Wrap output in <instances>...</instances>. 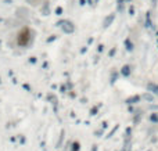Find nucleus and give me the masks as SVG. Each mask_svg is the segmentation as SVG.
<instances>
[{
	"instance_id": "2",
	"label": "nucleus",
	"mask_w": 158,
	"mask_h": 151,
	"mask_svg": "<svg viewBox=\"0 0 158 151\" xmlns=\"http://www.w3.org/2000/svg\"><path fill=\"white\" fill-rule=\"evenodd\" d=\"M148 90H151L153 93H155V94H158V86L153 85V83H150V85H148Z\"/></svg>"
},
{
	"instance_id": "4",
	"label": "nucleus",
	"mask_w": 158,
	"mask_h": 151,
	"mask_svg": "<svg viewBox=\"0 0 158 151\" xmlns=\"http://www.w3.org/2000/svg\"><path fill=\"white\" fill-rule=\"evenodd\" d=\"M112 18H114V15H111V17H110V18H108V20H105V22H104V26H108V24L112 21Z\"/></svg>"
},
{
	"instance_id": "1",
	"label": "nucleus",
	"mask_w": 158,
	"mask_h": 151,
	"mask_svg": "<svg viewBox=\"0 0 158 151\" xmlns=\"http://www.w3.org/2000/svg\"><path fill=\"white\" fill-rule=\"evenodd\" d=\"M60 25H63L64 31H67V32H72L74 31V26L71 22H68V21H64V22H60Z\"/></svg>"
},
{
	"instance_id": "7",
	"label": "nucleus",
	"mask_w": 158,
	"mask_h": 151,
	"mask_svg": "<svg viewBox=\"0 0 158 151\" xmlns=\"http://www.w3.org/2000/svg\"><path fill=\"white\" fill-rule=\"evenodd\" d=\"M78 147H79V144H78V143H75V144H74V151H78L79 150Z\"/></svg>"
},
{
	"instance_id": "3",
	"label": "nucleus",
	"mask_w": 158,
	"mask_h": 151,
	"mask_svg": "<svg viewBox=\"0 0 158 151\" xmlns=\"http://www.w3.org/2000/svg\"><path fill=\"white\" fill-rule=\"evenodd\" d=\"M122 151H130V143H129V141H126V143H125V146H123Z\"/></svg>"
},
{
	"instance_id": "6",
	"label": "nucleus",
	"mask_w": 158,
	"mask_h": 151,
	"mask_svg": "<svg viewBox=\"0 0 158 151\" xmlns=\"http://www.w3.org/2000/svg\"><path fill=\"white\" fill-rule=\"evenodd\" d=\"M137 100H139V97H133V99H129L128 103H133V101H137Z\"/></svg>"
},
{
	"instance_id": "5",
	"label": "nucleus",
	"mask_w": 158,
	"mask_h": 151,
	"mask_svg": "<svg viewBox=\"0 0 158 151\" xmlns=\"http://www.w3.org/2000/svg\"><path fill=\"white\" fill-rule=\"evenodd\" d=\"M122 74H123V75H128V74H129V67H123V69H122Z\"/></svg>"
}]
</instances>
